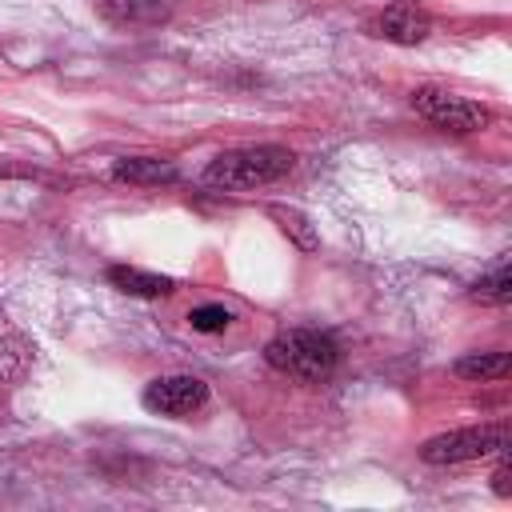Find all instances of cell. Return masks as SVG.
<instances>
[{
	"label": "cell",
	"instance_id": "cell-1",
	"mask_svg": "<svg viewBox=\"0 0 512 512\" xmlns=\"http://www.w3.org/2000/svg\"><path fill=\"white\" fill-rule=\"evenodd\" d=\"M264 360L284 376L320 384L340 368V344L320 328H284L268 340Z\"/></svg>",
	"mask_w": 512,
	"mask_h": 512
},
{
	"label": "cell",
	"instance_id": "cell-4",
	"mask_svg": "<svg viewBox=\"0 0 512 512\" xmlns=\"http://www.w3.org/2000/svg\"><path fill=\"white\" fill-rule=\"evenodd\" d=\"M412 108L428 124H436L444 132H480V128L492 124V112L484 104H476L468 96H456L448 88H416L412 92Z\"/></svg>",
	"mask_w": 512,
	"mask_h": 512
},
{
	"label": "cell",
	"instance_id": "cell-2",
	"mask_svg": "<svg viewBox=\"0 0 512 512\" xmlns=\"http://www.w3.org/2000/svg\"><path fill=\"white\" fill-rule=\"evenodd\" d=\"M292 164H296V156L280 144L232 148V152H220L216 160H208L204 184L224 188V192H244V188H260V184H272V180L288 176Z\"/></svg>",
	"mask_w": 512,
	"mask_h": 512
},
{
	"label": "cell",
	"instance_id": "cell-13",
	"mask_svg": "<svg viewBox=\"0 0 512 512\" xmlns=\"http://www.w3.org/2000/svg\"><path fill=\"white\" fill-rule=\"evenodd\" d=\"M472 296L484 300V304H508L512 300V268L508 264H496L488 276H480L472 284Z\"/></svg>",
	"mask_w": 512,
	"mask_h": 512
},
{
	"label": "cell",
	"instance_id": "cell-9",
	"mask_svg": "<svg viewBox=\"0 0 512 512\" xmlns=\"http://www.w3.org/2000/svg\"><path fill=\"white\" fill-rule=\"evenodd\" d=\"M108 284H112L116 292H124V296H140V300H160V296H168V292L176 288L168 276H160V272H144V268H132V264H116V268H108Z\"/></svg>",
	"mask_w": 512,
	"mask_h": 512
},
{
	"label": "cell",
	"instance_id": "cell-14",
	"mask_svg": "<svg viewBox=\"0 0 512 512\" xmlns=\"http://www.w3.org/2000/svg\"><path fill=\"white\" fill-rule=\"evenodd\" d=\"M188 324H192L196 332H224V328L232 324V312L220 308V304H200V308L188 312Z\"/></svg>",
	"mask_w": 512,
	"mask_h": 512
},
{
	"label": "cell",
	"instance_id": "cell-10",
	"mask_svg": "<svg viewBox=\"0 0 512 512\" xmlns=\"http://www.w3.org/2000/svg\"><path fill=\"white\" fill-rule=\"evenodd\" d=\"M112 176H116V180H124V184H168V180H176L180 172H176V164H172V160H156V156H128V160H116Z\"/></svg>",
	"mask_w": 512,
	"mask_h": 512
},
{
	"label": "cell",
	"instance_id": "cell-5",
	"mask_svg": "<svg viewBox=\"0 0 512 512\" xmlns=\"http://www.w3.org/2000/svg\"><path fill=\"white\" fill-rule=\"evenodd\" d=\"M208 404V384L200 376H160L144 388V408L160 416H192Z\"/></svg>",
	"mask_w": 512,
	"mask_h": 512
},
{
	"label": "cell",
	"instance_id": "cell-12",
	"mask_svg": "<svg viewBox=\"0 0 512 512\" xmlns=\"http://www.w3.org/2000/svg\"><path fill=\"white\" fill-rule=\"evenodd\" d=\"M452 372L464 380H504L512 372V356L508 352H468L452 364Z\"/></svg>",
	"mask_w": 512,
	"mask_h": 512
},
{
	"label": "cell",
	"instance_id": "cell-8",
	"mask_svg": "<svg viewBox=\"0 0 512 512\" xmlns=\"http://www.w3.org/2000/svg\"><path fill=\"white\" fill-rule=\"evenodd\" d=\"M96 12L112 28H156L172 16L168 0H96Z\"/></svg>",
	"mask_w": 512,
	"mask_h": 512
},
{
	"label": "cell",
	"instance_id": "cell-11",
	"mask_svg": "<svg viewBox=\"0 0 512 512\" xmlns=\"http://www.w3.org/2000/svg\"><path fill=\"white\" fill-rule=\"evenodd\" d=\"M268 216L276 220V228H280L300 252H316V248H320V232H316V224H312L300 208H292V204H268Z\"/></svg>",
	"mask_w": 512,
	"mask_h": 512
},
{
	"label": "cell",
	"instance_id": "cell-7",
	"mask_svg": "<svg viewBox=\"0 0 512 512\" xmlns=\"http://www.w3.org/2000/svg\"><path fill=\"white\" fill-rule=\"evenodd\" d=\"M36 364L32 336L0 308V384H20Z\"/></svg>",
	"mask_w": 512,
	"mask_h": 512
},
{
	"label": "cell",
	"instance_id": "cell-3",
	"mask_svg": "<svg viewBox=\"0 0 512 512\" xmlns=\"http://www.w3.org/2000/svg\"><path fill=\"white\" fill-rule=\"evenodd\" d=\"M492 452H508V424L504 420L456 428V432H444V436H432L420 444L424 464H464V460H480Z\"/></svg>",
	"mask_w": 512,
	"mask_h": 512
},
{
	"label": "cell",
	"instance_id": "cell-6",
	"mask_svg": "<svg viewBox=\"0 0 512 512\" xmlns=\"http://www.w3.org/2000/svg\"><path fill=\"white\" fill-rule=\"evenodd\" d=\"M372 32L384 36V40H392V44H420L432 32V16L424 12L420 0H392L372 20Z\"/></svg>",
	"mask_w": 512,
	"mask_h": 512
},
{
	"label": "cell",
	"instance_id": "cell-15",
	"mask_svg": "<svg viewBox=\"0 0 512 512\" xmlns=\"http://www.w3.org/2000/svg\"><path fill=\"white\" fill-rule=\"evenodd\" d=\"M512 472H508V460H500V468L492 472V492L496 496H512V480H508Z\"/></svg>",
	"mask_w": 512,
	"mask_h": 512
}]
</instances>
